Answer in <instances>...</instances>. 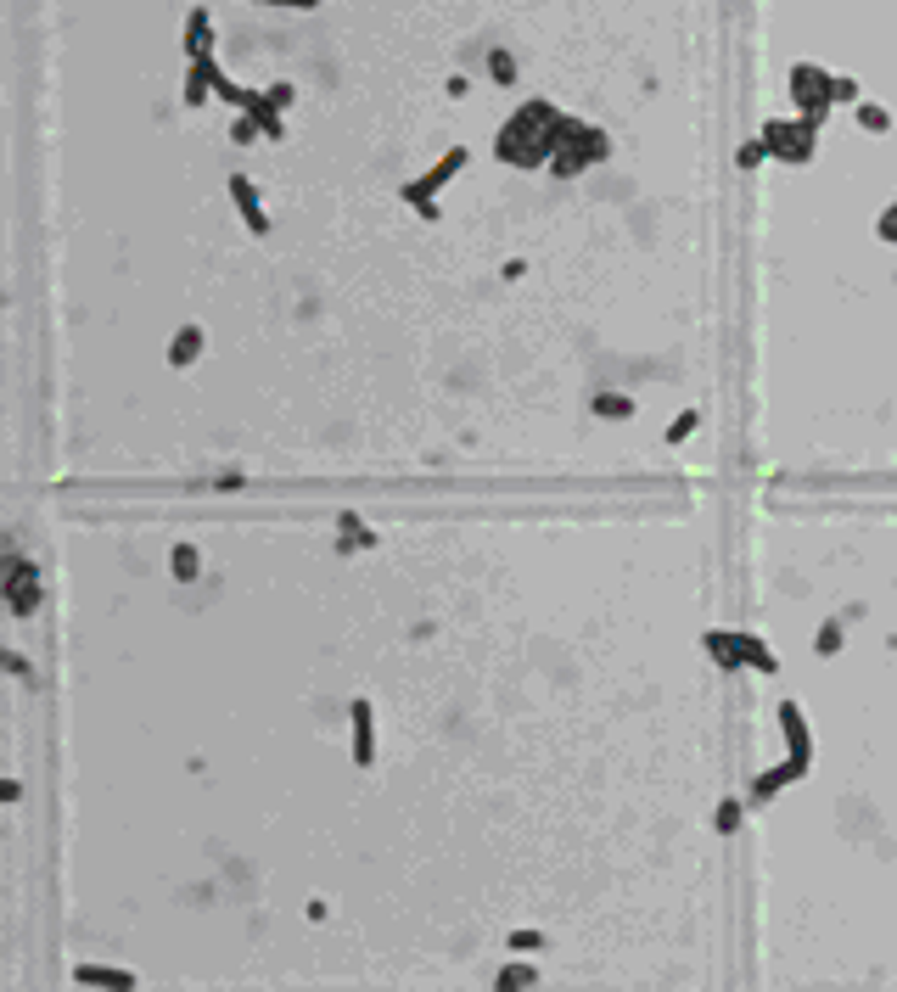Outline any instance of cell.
<instances>
[{"label": "cell", "mask_w": 897, "mask_h": 992, "mask_svg": "<svg viewBox=\"0 0 897 992\" xmlns=\"http://www.w3.org/2000/svg\"><path fill=\"white\" fill-rule=\"evenodd\" d=\"M819 118H769L763 124V141H769L774 157H785V163H808L813 146H819Z\"/></svg>", "instance_id": "cell-1"}, {"label": "cell", "mask_w": 897, "mask_h": 992, "mask_svg": "<svg viewBox=\"0 0 897 992\" xmlns=\"http://www.w3.org/2000/svg\"><path fill=\"white\" fill-rule=\"evenodd\" d=\"M830 85H836V73L813 68V62H797V68H791V101H797V118H819V124H825L830 107H836Z\"/></svg>", "instance_id": "cell-2"}, {"label": "cell", "mask_w": 897, "mask_h": 992, "mask_svg": "<svg viewBox=\"0 0 897 992\" xmlns=\"http://www.w3.org/2000/svg\"><path fill=\"white\" fill-rule=\"evenodd\" d=\"M466 163H471L466 146H449V152H443L438 163H432V169L421 174V180H404V185H399V202H410V208H427V202H438V197H443V185L455 180V174L466 169Z\"/></svg>", "instance_id": "cell-3"}, {"label": "cell", "mask_w": 897, "mask_h": 992, "mask_svg": "<svg viewBox=\"0 0 897 992\" xmlns=\"http://www.w3.org/2000/svg\"><path fill=\"white\" fill-rule=\"evenodd\" d=\"M40 600H45L40 567H34V561H23V555H12V561H6V611H12V617H34V611H40Z\"/></svg>", "instance_id": "cell-4"}, {"label": "cell", "mask_w": 897, "mask_h": 992, "mask_svg": "<svg viewBox=\"0 0 897 992\" xmlns=\"http://www.w3.org/2000/svg\"><path fill=\"white\" fill-rule=\"evenodd\" d=\"M780 729H785V757H797L802 768H813V729L797 701H780Z\"/></svg>", "instance_id": "cell-5"}, {"label": "cell", "mask_w": 897, "mask_h": 992, "mask_svg": "<svg viewBox=\"0 0 897 992\" xmlns=\"http://www.w3.org/2000/svg\"><path fill=\"white\" fill-rule=\"evenodd\" d=\"M797 780H808V768L797 763V757H785V763H774V768H763L752 785H746V802H774V796L785 791V785H797Z\"/></svg>", "instance_id": "cell-6"}, {"label": "cell", "mask_w": 897, "mask_h": 992, "mask_svg": "<svg viewBox=\"0 0 897 992\" xmlns=\"http://www.w3.org/2000/svg\"><path fill=\"white\" fill-rule=\"evenodd\" d=\"M230 202H236V213H242V225L253 230V236H270V213H264L258 185L247 180V174H230Z\"/></svg>", "instance_id": "cell-7"}, {"label": "cell", "mask_w": 897, "mask_h": 992, "mask_svg": "<svg viewBox=\"0 0 897 992\" xmlns=\"http://www.w3.org/2000/svg\"><path fill=\"white\" fill-rule=\"evenodd\" d=\"M348 718H354V763L371 768V763H376V707L365 701V695H354Z\"/></svg>", "instance_id": "cell-8"}, {"label": "cell", "mask_w": 897, "mask_h": 992, "mask_svg": "<svg viewBox=\"0 0 897 992\" xmlns=\"http://www.w3.org/2000/svg\"><path fill=\"white\" fill-rule=\"evenodd\" d=\"M186 57L191 62H214V17H208V6H191L186 17Z\"/></svg>", "instance_id": "cell-9"}, {"label": "cell", "mask_w": 897, "mask_h": 992, "mask_svg": "<svg viewBox=\"0 0 897 992\" xmlns=\"http://www.w3.org/2000/svg\"><path fill=\"white\" fill-rule=\"evenodd\" d=\"M701 651L712 656V662L724 667V673H741V645H735V628H712V634H701Z\"/></svg>", "instance_id": "cell-10"}, {"label": "cell", "mask_w": 897, "mask_h": 992, "mask_svg": "<svg viewBox=\"0 0 897 992\" xmlns=\"http://www.w3.org/2000/svg\"><path fill=\"white\" fill-rule=\"evenodd\" d=\"M79 987H113V992H135V970H113V964H79L73 970Z\"/></svg>", "instance_id": "cell-11"}, {"label": "cell", "mask_w": 897, "mask_h": 992, "mask_svg": "<svg viewBox=\"0 0 897 992\" xmlns=\"http://www.w3.org/2000/svg\"><path fill=\"white\" fill-rule=\"evenodd\" d=\"M202 342H208V337H202L197 320H191V326H180V331L169 337V365H174V370H191V365L202 359Z\"/></svg>", "instance_id": "cell-12"}, {"label": "cell", "mask_w": 897, "mask_h": 992, "mask_svg": "<svg viewBox=\"0 0 897 992\" xmlns=\"http://www.w3.org/2000/svg\"><path fill=\"white\" fill-rule=\"evenodd\" d=\"M214 62H191L186 68V107H208L214 101Z\"/></svg>", "instance_id": "cell-13"}, {"label": "cell", "mask_w": 897, "mask_h": 992, "mask_svg": "<svg viewBox=\"0 0 897 992\" xmlns=\"http://www.w3.org/2000/svg\"><path fill=\"white\" fill-rule=\"evenodd\" d=\"M735 645H741V662H746V667H757V673H769V679L780 673V656H774V651H769V645H763L757 634H741V628H735Z\"/></svg>", "instance_id": "cell-14"}, {"label": "cell", "mask_w": 897, "mask_h": 992, "mask_svg": "<svg viewBox=\"0 0 897 992\" xmlns=\"http://www.w3.org/2000/svg\"><path fill=\"white\" fill-rule=\"evenodd\" d=\"M337 539H342V544H337L342 555H348V550H376V533H371L365 522H359L354 511H342V516H337Z\"/></svg>", "instance_id": "cell-15"}, {"label": "cell", "mask_w": 897, "mask_h": 992, "mask_svg": "<svg viewBox=\"0 0 897 992\" xmlns=\"http://www.w3.org/2000/svg\"><path fill=\"white\" fill-rule=\"evenodd\" d=\"M584 169H589V152H578V146H561V152L550 157V174H556V180H578Z\"/></svg>", "instance_id": "cell-16"}, {"label": "cell", "mask_w": 897, "mask_h": 992, "mask_svg": "<svg viewBox=\"0 0 897 992\" xmlns=\"http://www.w3.org/2000/svg\"><path fill=\"white\" fill-rule=\"evenodd\" d=\"M169 572H174L180 583H191V578H197V572H202V555H197V544H174V550H169Z\"/></svg>", "instance_id": "cell-17"}, {"label": "cell", "mask_w": 897, "mask_h": 992, "mask_svg": "<svg viewBox=\"0 0 897 992\" xmlns=\"http://www.w3.org/2000/svg\"><path fill=\"white\" fill-rule=\"evenodd\" d=\"M853 113H858V129H864V135H886V129H892V113H886L881 101H858Z\"/></svg>", "instance_id": "cell-18"}, {"label": "cell", "mask_w": 897, "mask_h": 992, "mask_svg": "<svg viewBox=\"0 0 897 992\" xmlns=\"http://www.w3.org/2000/svg\"><path fill=\"white\" fill-rule=\"evenodd\" d=\"M741 819H746V802H741V796H724V802H718V813H712L718 836H735V830H741Z\"/></svg>", "instance_id": "cell-19"}, {"label": "cell", "mask_w": 897, "mask_h": 992, "mask_svg": "<svg viewBox=\"0 0 897 992\" xmlns=\"http://www.w3.org/2000/svg\"><path fill=\"white\" fill-rule=\"evenodd\" d=\"M499 992H511V987H539V964H505L494 976Z\"/></svg>", "instance_id": "cell-20"}, {"label": "cell", "mask_w": 897, "mask_h": 992, "mask_svg": "<svg viewBox=\"0 0 897 992\" xmlns=\"http://www.w3.org/2000/svg\"><path fill=\"white\" fill-rule=\"evenodd\" d=\"M595 415L600 421H628V415H634V398L628 393H595Z\"/></svg>", "instance_id": "cell-21"}, {"label": "cell", "mask_w": 897, "mask_h": 992, "mask_svg": "<svg viewBox=\"0 0 897 992\" xmlns=\"http://www.w3.org/2000/svg\"><path fill=\"white\" fill-rule=\"evenodd\" d=\"M578 152H589V163H606L612 157V141H606V129H595V124H584V135H578Z\"/></svg>", "instance_id": "cell-22"}, {"label": "cell", "mask_w": 897, "mask_h": 992, "mask_svg": "<svg viewBox=\"0 0 897 992\" xmlns=\"http://www.w3.org/2000/svg\"><path fill=\"white\" fill-rule=\"evenodd\" d=\"M214 96H219V101H230V107H236V113H242V107H247V96H253V90H242V85H236V79H230V73H225V68H219V62H214Z\"/></svg>", "instance_id": "cell-23"}, {"label": "cell", "mask_w": 897, "mask_h": 992, "mask_svg": "<svg viewBox=\"0 0 897 992\" xmlns=\"http://www.w3.org/2000/svg\"><path fill=\"white\" fill-rule=\"evenodd\" d=\"M230 141H236V146H258V141H270V135H264V124H258L253 113H242L236 124H230Z\"/></svg>", "instance_id": "cell-24"}, {"label": "cell", "mask_w": 897, "mask_h": 992, "mask_svg": "<svg viewBox=\"0 0 897 992\" xmlns=\"http://www.w3.org/2000/svg\"><path fill=\"white\" fill-rule=\"evenodd\" d=\"M830 96H836V107H858V101H864V85H858L853 73H836V85H830Z\"/></svg>", "instance_id": "cell-25"}, {"label": "cell", "mask_w": 897, "mask_h": 992, "mask_svg": "<svg viewBox=\"0 0 897 992\" xmlns=\"http://www.w3.org/2000/svg\"><path fill=\"white\" fill-rule=\"evenodd\" d=\"M488 73H494V85H516V57L511 51H488Z\"/></svg>", "instance_id": "cell-26"}, {"label": "cell", "mask_w": 897, "mask_h": 992, "mask_svg": "<svg viewBox=\"0 0 897 992\" xmlns=\"http://www.w3.org/2000/svg\"><path fill=\"white\" fill-rule=\"evenodd\" d=\"M841 639H847V634H841V623L830 617V623L819 628V634H813V651H819V656H836V651H841Z\"/></svg>", "instance_id": "cell-27"}, {"label": "cell", "mask_w": 897, "mask_h": 992, "mask_svg": "<svg viewBox=\"0 0 897 992\" xmlns=\"http://www.w3.org/2000/svg\"><path fill=\"white\" fill-rule=\"evenodd\" d=\"M505 948L522 953V959H533V953L544 948V931H511V936H505Z\"/></svg>", "instance_id": "cell-28"}, {"label": "cell", "mask_w": 897, "mask_h": 992, "mask_svg": "<svg viewBox=\"0 0 897 992\" xmlns=\"http://www.w3.org/2000/svg\"><path fill=\"white\" fill-rule=\"evenodd\" d=\"M769 141H763V135H757V141H746L741 146V152H735V163H741V169H757V163H769Z\"/></svg>", "instance_id": "cell-29"}, {"label": "cell", "mask_w": 897, "mask_h": 992, "mask_svg": "<svg viewBox=\"0 0 897 992\" xmlns=\"http://www.w3.org/2000/svg\"><path fill=\"white\" fill-rule=\"evenodd\" d=\"M875 236H881L886 247H897V197L881 208V219H875Z\"/></svg>", "instance_id": "cell-30"}, {"label": "cell", "mask_w": 897, "mask_h": 992, "mask_svg": "<svg viewBox=\"0 0 897 992\" xmlns=\"http://www.w3.org/2000/svg\"><path fill=\"white\" fill-rule=\"evenodd\" d=\"M696 426H701V415H696V410H684L679 421L668 426V443H684V438H696Z\"/></svg>", "instance_id": "cell-31"}, {"label": "cell", "mask_w": 897, "mask_h": 992, "mask_svg": "<svg viewBox=\"0 0 897 992\" xmlns=\"http://www.w3.org/2000/svg\"><path fill=\"white\" fill-rule=\"evenodd\" d=\"M270 101H275V107H281V113H286V107H292V101H298V85H286V79H281V85H270Z\"/></svg>", "instance_id": "cell-32"}, {"label": "cell", "mask_w": 897, "mask_h": 992, "mask_svg": "<svg viewBox=\"0 0 897 992\" xmlns=\"http://www.w3.org/2000/svg\"><path fill=\"white\" fill-rule=\"evenodd\" d=\"M6 667H12L17 679H34V667H29V656H17V651H6Z\"/></svg>", "instance_id": "cell-33"}, {"label": "cell", "mask_w": 897, "mask_h": 992, "mask_svg": "<svg viewBox=\"0 0 897 992\" xmlns=\"http://www.w3.org/2000/svg\"><path fill=\"white\" fill-rule=\"evenodd\" d=\"M214 488H225V494H236V488H247V477H236V471H225V477H214Z\"/></svg>", "instance_id": "cell-34"}]
</instances>
